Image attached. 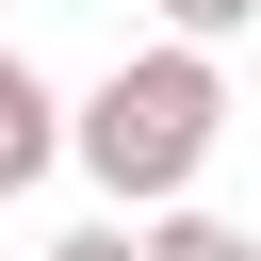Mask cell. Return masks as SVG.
<instances>
[{"label": "cell", "instance_id": "6da1fadb", "mask_svg": "<svg viewBox=\"0 0 261 261\" xmlns=\"http://www.w3.org/2000/svg\"><path fill=\"white\" fill-rule=\"evenodd\" d=\"M212 147H228V65H212L196 33L130 49V65H114L98 98H82V179H98L114 212H179Z\"/></svg>", "mask_w": 261, "mask_h": 261}, {"label": "cell", "instance_id": "7a4b0ae2", "mask_svg": "<svg viewBox=\"0 0 261 261\" xmlns=\"http://www.w3.org/2000/svg\"><path fill=\"white\" fill-rule=\"evenodd\" d=\"M49 163H82V114H65V98H49V82L0 49V196H33Z\"/></svg>", "mask_w": 261, "mask_h": 261}, {"label": "cell", "instance_id": "3957f363", "mask_svg": "<svg viewBox=\"0 0 261 261\" xmlns=\"http://www.w3.org/2000/svg\"><path fill=\"white\" fill-rule=\"evenodd\" d=\"M147 261H261V245H245L228 212H196V196H179V212H147Z\"/></svg>", "mask_w": 261, "mask_h": 261}, {"label": "cell", "instance_id": "277c9868", "mask_svg": "<svg viewBox=\"0 0 261 261\" xmlns=\"http://www.w3.org/2000/svg\"><path fill=\"white\" fill-rule=\"evenodd\" d=\"M163 33H196V49H228V33H261V0H163Z\"/></svg>", "mask_w": 261, "mask_h": 261}, {"label": "cell", "instance_id": "5b68a950", "mask_svg": "<svg viewBox=\"0 0 261 261\" xmlns=\"http://www.w3.org/2000/svg\"><path fill=\"white\" fill-rule=\"evenodd\" d=\"M49 261H147V228H130V212H114V228H65V245H49Z\"/></svg>", "mask_w": 261, "mask_h": 261}]
</instances>
